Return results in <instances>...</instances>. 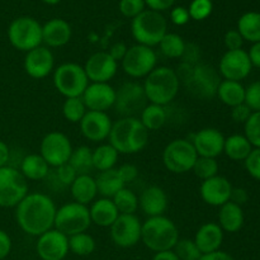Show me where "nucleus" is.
<instances>
[{"mask_svg":"<svg viewBox=\"0 0 260 260\" xmlns=\"http://www.w3.org/2000/svg\"><path fill=\"white\" fill-rule=\"evenodd\" d=\"M244 220L245 218H244V211L241 206L229 201L220 207L218 225L222 229V231L230 234L238 233L244 226Z\"/></svg>","mask_w":260,"mask_h":260,"instance_id":"cd10ccee","label":"nucleus"},{"mask_svg":"<svg viewBox=\"0 0 260 260\" xmlns=\"http://www.w3.org/2000/svg\"><path fill=\"white\" fill-rule=\"evenodd\" d=\"M245 104L253 112H260V80L245 88Z\"/></svg>","mask_w":260,"mask_h":260,"instance_id":"49530a36","label":"nucleus"},{"mask_svg":"<svg viewBox=\"0 0 260 260\" xmlns=\"http://www.w3.org/2000/svg\"><path fill=\"white\" fill-rule=\"evenodd\" d=\"M37 254L42 260H62L69 253V238L56 229L38 236Z\"/></svg>","mask_w":260,"mask_h":260,"instance_id":"f3484780","label":"nucleus"},{"mask_svg":"<svg viewBox=\"0 0 260 260\" xmlns=\"http://www.w3.org/2000/svg\"><path fill=\"white\" fill-rule=\"evenodd\" d=\"M179 240V233L170 218L165 216L149 217L141 229V241L150 250L159 251L172 250Z\"/></svg>","mask_w":260,"mask_h":260,"instance_id":"39448f33","label":"nucleus"},{"mask_svg":"<svg viewBox=\"0 0 260 260\" xmlns=\"http://www.w3.org/2000/svg\"><path fill=\"white\" fill-rule=\"evenodd\" d=\"M167 19L164 15L154 10H144L132 19L131 32L137 45L147 47L159 45L160 41L167 35Z\"/></svg>","mask_w":260,"mask_h":260,"instance_id":"423d86ee","label":"nucleus"},{"mask_svg":"<svg viewBox=\"0 0 260 260\" xmlns=\"http://www.w3.org/2000/svg\"><path fill=\"white\" fill-rule=\"evenodd\" d=\"M91 223H95L101 228H111L114 221L118 218L119 212L112 198H101L94 201L89 208Z\"/></svg>","mask_w":260,"mask_h":260,"instance_id":"bb28decb","label":"nucleus"},{"mask_svg":"<svg viewBox=\"0 0 260 260\" xmlns=\"http://www.w3.org/2000/svg\"><path fill=\"white\" fill-rule=\"evenodd\" d=\"M249 194L244 188H233V192H231L230 201L231 202L236 203L239 206H243L244 203L248 202Z\"/></svg>","mask_w":260,"mask_h":260,"instance_id":"052dcab7","label":"nucleus"},{"mask_svg":"<svg viewBox=\"0 0 260 260\" xmlns=\"http://www.w3.org/2000/svg\"><path fill=\"white\" fill-rule=\"evenodd\" d=\"M200 260H235L233 256L230 255L226 251H213V253H208V254H202Z\"/></svg>","mask_w":260,"mask_h":260,"instance_id":"e2e57ef3","label":"nucleus"},{"mask_svg":"<svg viewBox=\"0 0 260 260\" xmlns=\"http://www.w3.org/2000/svg\"><path fill=\"white\" fill-rule=\"evenodd\" d=\"M180 83L197 98L211 99L217 95L221 75L213 66L200 62L197 65L182 62L175 70Z\"/></svg>","mask_w":260,"mask_h":260,"instance_id":"f03ea898","label":"nucleus"},{"mask_svg":"<svg viewBox=\"0 0 260 260\" xmlns=\"http://www.w3.org/2000/svg\"><path fill=\"white\" fill-rule=\"evenodd\" d=\"M8 40L18 51L29 52L42 43V25L35 18H17L8 28Z\"/></svg>","mask_w":260,"mask_h":260,"instance_id":"6e6552de","label":"nucleus"},{"mask_svg":"<svg viewBox=\"0 0 260 260\" xmlns=\"http://www.w3.org/2000/svg\"><path fill=\"white\" fill-rule=\"evenodd\" d=\"M55 66V57L51 50L43 46L33 48L24 57V70L30 78L43 79L50 75Z\"/></svg>","mask_w":260,"mask_h":260,"instance_id":"4be33fe9","label":"nucleus"},{"mask_svg":"<svg viewBox=\"0 0 260 260\" xmlns=\"http://www.w3.org/2000/svg\"><path fill=\"white\" fill-rule=\"evenodd\" d=\"M86 76L91 83H108L118 70V62L108 52H95L86 60L84 65Z\"/></svg>","mask_w":260,"mask_h":260,"instance_id":"a211bd4d","label":"nucleus"},{"mask_svg":"<svg viewBox=\"0 0 260 260\" xmlns=\"http://www.w3.org/2000/svg\"><path fill=\"white\" fill-rule=\"evenodd\" d=\"M248 55L251 61V65L260 69V42L253 43V46L249 50Z\"/></svg>","mask_w":260,"mask_h":260,"instance_id":"680f3d73","label":"nucleus"},{"mask_svg":"<svg viewBox=\"0 0 260 260\" xmlns=\"http://www.w3.org/2000/svg\"><path fill=\"white\" fill-rule=\"evenodd\" d=\"M156 62L157 56L155 51L144 45L129 47L124 58L121 61L124 73L135 79L146 78L156 68Z\"/></svg>","mask_w":260,"mask_h":260,"instance_id":"ddd939ff","label":"nucleus"},{"mask_svg":"<svg viewBox=\"0 0 260 260\" xmlns=\"http://www.w3.org/2000/svg\"><path fill=\"white\" fill-rule=\"evenodd\" d=\"M253 150V146L244 135H231L225 139L223 152L235 161H245L246 157Z\"/></svg>","mask_w":260,"mask_h":260,"instance_id":"473e14b6","label":"nucleus"},{"mask_svg":"<svg viewBox=\"0 0 260 260\" xmlns=\"http://www.w3.org/2000/svg\"><path fill=\"white\" fill-rule=\"evenodd\" d=\"M251 113H253V111L245 103L239 104V106L231 108V118L238 122V123H245L249 117L251 116Z\"/></svg>","mask_w":260,"mask_h":260,"instance_id":"864d4df0","label":"nucleus"},{"mask_svg":"<svg viewBox=\"0 0 260 260\" xmlns=\"http://www.w3.org/2000/svg\"><path fill=\"white\" fill-rule=\"evenodd\" d=\"M231 192H233L231 183L229 182L228 178L221 177V175L203 180L200 188L202 200L213 207H221L226 202H229Z\"/></svg>","mask_w":260,"mask_h":260,"instance_id":"5701e85b","label":"nucleus"},{"mask_svg":"<svg viewBox=\"0 0 260 260\" xmlns=\"http://www.w3.org/2000/svg\"><path fill=\"white\" fill-rule=\"evenodd\" d=\"M190 142L194 146L198 156L216 159L223 152L225 136L217 128L207 127L196 132Z\"/></svg>","mask_w":260,"mask_h":260,"instance_id":"aec40b11","label":"nucleus"},{"mask_svg":"<svg viewBox=\"0 0 260 260\" xmlns=\"http://www.w3.org/2000/svg\"><path fill=\"white\" fill-rule=\"evenodd\" d=\"M90 225L91 220L89 208L80 203H66L56 211L53 228L68 238L76 234L86 233Z\"/></svg>","mask_w":260,"mask_h":260,"instance_id":"1a4fd4ad","label":"nucleus"},{"mask_svg":"<svg viewBox=\"0 0 260 260\" xmlns=\"http://www.w3.org/2000/svg\"><path fill=\"white\" fill-rule=\"evenodd\" d=\"M145 2L144 0H121L119 2V12L127 18H132L144 12Z\"/></svg>","mask_w":260,"mask_h":260,"instance_id":"de8ad7c7","label":"nucleus"},{"mask_svg":"<svg viewBox=\"0 0 260 260\" xmlns=\"http://www.w3.org/2000/svg\"><path fill=\"white\" fill-rule=\"evenodd\" d=\"M217 96L223 104L233 108L245 103V88L240 81L222 80L217 89Z\"/></svg>","mask_w":260,"mask_h":260,"instance_id":"2f4dec72","label":"nucleus"},{"mask_svg":"<svg viewBox=\"0 0 260 260\" xmlns=\"http://www.w3.org/2000/svg\"><path fill=\"white\" fill-rule=\"evenodd\" d=\"M246 172L254 179L260 182V149H253L249 156L245 159Z\"/></svg>","mask_w":260,"mask_h":260,"instance_id":"09e8293b","label":"nucleus"},{"mask_svg":"<svg viewBox=\"0 0 260 260\" xmlns=\"http://www.w3.org/2000/svg\"><path fill=\"white\" fill-rule=\"evenodd\" d=\"M69 250L79 256L90 255L95 250V240L86 233L69 236Z\"/></svg>","mask_w":260,"mask_h":260,"instance_id":"ea45409f","label":"nucleus"},{"mask_svg":"<svg viewBox=\"0 0 260 260\" xmlns=\"http://www.w3.org/2000/svg\"><path fill=\"white\" fill-rule=\"evenodd\" d=\"M118 173L121 175L122 180L124 182V184L134 182L139 177V169L132 164H123L122 167H119Z\"/></svg>","mask_w":260,"mask_h":260,"instance_id":"5fc2aeb1","label":"nucleus"},{"mask_svg":"<svg viewBox=\"0 0 260 260\" xmlns=\"http://www.w3.org/2000/svg\"><path fill=\"white\" fill-rule=\"evenodd\" d=\"M170 18H172V22L177 25H184L190 19L188 9H185L183 7L174 8L172 10V13H170Z\"/></svg>","mask_w":260,"mask_h":260,"instance_id":"6e6d98bb","label":"nucleus"},{"mask_svg":"<svg viewBox=\"0 0 260 260\" xmlns=\"http://www.w3.org/2000/svg\"><path fill=\"white\" fill-rule=\"evenodd\" d=\"M73 150L70 140L65 134L52 131L48 132L41 141L40 155L50 167L57 168L69 162Z\"/></svg>","mask_w":260,"mask_h":260,"instance_id":"4468645a","label":"nucleus"},{"mask_svg":"<svg viewBox=\"0 0 260 260\" xmlns=\"http://www.w3.org/2000/svg\"><path fill=\"white\" fill-rule=\"evenodd\" d=\"M10 250H12V239L4 230H0V260L7 258L10 254Z\"/></svg>","mask_w":260,"mask_h":260,"instance_id":"4d7b16f0","label":"nucleus"},{"mask_svg":"<svg viewBox=\"0 0 260 260\" xmlns=\"http://www.w3.org/2000/svg\"><path fill=\"white\" fill-rule=\"evenodd\" d=\"M213 5L211 0H193L189 5V17L194 20H205L212 13Z\"/></svg>","mask_w":260,"mask_h":260,"instance_id":"a18cd8bd","label":"nucleus"},{"mask_svg":"<svg viewBox=\"0 0 260 260\" xmlns=\"http://www.w3.org/2000/svg\"><path fill=\"white\" fill-rule=\"evenodd\" d=\"M56 175H57V179L60 180L61 184L63 185H71L74 183V180L76 179V177H78V174H76V172L74 170V168L71 167L69 162L57 167Z\"/></svg>","mask_w":260,"mask_h":260,"instance_id":"8fccbe9b","label":"nucleus"},{"mask_svg":"<svg viewBox=\"0 0 260 260\" xmlns=\"http://www.w3.org/2000/svg\"><path fill=\"white\" fill-rule=\"evenodd\" d=\"M53 85L65 98L81 96L89 85L84 66L75 62L61 63L53 73Z\"/></svg>","mask_w":260,"mask_h":260,"instance_id":"0eeeda50","label":"nucleus"},{"mask_svg":"<svg viewBox=\"0 0 260 260\" xmlns=\"http://www.w3.org/2000/svg\"><path fill=\"white\" fill-rule=\"evenodd\" d=\"M152 260H180L177 256V254L173 250H165V251H159L154 255Z\"/></svg>","mask_w":260,"mask_h":260,"instance_id":"69168bd1","label":"nucleus"},{"mask_svg":"<svg viewBox=\"0 0 260 260\" xmlns=\"http://www.w3.org/2000/svg\"><path fill=\"white\" fill-rule=\"evenodd\" d=\"M108 139L118 154H137L146 147L149 131L137 117H126L112 124Z\"/></svg>","mask_w":260,"mask_h":260,"instance_id":"7ed1b4c3","label":"nucleus"},{"mask_svg":"<svg viewBox=\"0 0 260 260\" xmlns=\"http://www.w3.org/2000/svg\"><path fill=\"white\" fill-rule=\"evenodd\" d=\"M139 119L147 131H156V129H160L167 123L168 114L162 106L150 103L141 112Z\"/></svg>","mask_w":260,"mask_h":260,"instance_id":"f704fd0d","label":"nucleus"},{"mask_svg":"<svg viewBox=\"0 0 260 260\" xmlns=\"http://www.w3.org/2000/svg\"><path fill=\"white\" fill-rule=\"evenodd\" d=\"M251 61L246 51L235 50L226 51L225 55L221 57L218 65V73L225 80L241 81L248 78L251 73Z\"/></svg>","mask_w":260,"mask_h":260,"instance_id":"2eb2a0df","label":"nucleus"},{"mask_svg":"<svg viewBox=\"0 0 260 260\" xmlns=\"http://www.w3.org/2000/svg\"><path fill=\"white\" fill-rule=\"evenodd\" d=\"M142 223L135 215H119L111 226V238L119 248H132L141 240Z\"/></svg>","mask_w":260,"mask_h":260,"instance_id":"dca6fc26","label":"nucleus"},{"mask_svg":"<svg viewBox=\"0 0 260 260\" xmlns=\"http://www.w3.org/2000/svg\"><path fill=\"white\" fill-rule=\"evenodd\" d=\"M147 98L145 94L144 86L135 81H128L119 86L116 90V102L114 109L117 114L126 118V117H135L136 114H141L145 107L147 106Z\"/></svg>","mask_w":260,"mask_h":260,"instance_id":"f8f14e48","label":"nucleus"},{"mask_svg":"<svg viewBox=\"0 0 260 260\" xmlns=\"http://www.w3.org/2000/svg\"><path fill=\"white\" fill-rule=\"evenodd\" d=\"M238 30L244 41L260 42V13L248 12L241 15L238 22Z\"/></svg>","mask_w":260,"mask_h":260,"instance_id":"72a5a7b5","label":"nucleus"},{"mask_svg":"<svg viewBox=\"0 0 260 260\" xmlns=\"http://www.w3.org/2000/svg\"><path fill=\"white\" fill-rule=\"evenodd\" d=\"M55 203L43 193H28L15 207L19 228L30 236H41L55 225Z\"/></svg>","mask_w":260,"mask_h":260,"instance_id":"f257e3e1","label":"nucleus"},{"mask_svg":"<svg viewBox=\"0 0 260 260\" xmlns=\"http://www.w3.org/2000/svg\"><path fill=\"white\" fill-rule=\"evenodd\" d=\"M69 164L74 168L78 175H89V173L94 169L93 150L88 146L76 147L71 152Z\"/></svg>","mask_w":260,"mask_h":260,"instance_id":"e433bc0d","label":"nucleus"},{"mask_svg":"<svg viewBox=\"0 0 260 260\" xmlns=\"http://www.w3.org/2000/svg\"><path fill=\"white\" fill-rule=\"evenodd\" d=\"M144 2L150 8V10L160 13L170 9L173 7V4H174L175 0H144Z\"/></svg>","mask_w":260,"mask_h":260,"instance_id":"13d9d810","label":"nucleus"},{"mask_svg":"<svg viewBox=\"0 0 260 260\" xmlns=\"http://www.w3.org/2000/svg\"><path fill=\"white\" fill-rule=\"evenodd\" d=\"M9 157H10L9 147H8V145L5 144L4 141L0 140V168L7 167L8 161H9Z\"/></svg>","mask_w":260,"mask_h":260,"instance_id":"0e129e2a","label":"nucleus"},{"mask_svg":"<svg viewBox=\"0 0 260 260\" xmlns=\"http://www.w3.org/2000/svg\"><path fill=\"white\" fill-rule=\"evenodd\" d=\"M160 51L169 58H180L185 48V42L177 33H167L159 43Z\"/></svg>","mask_w":260,"mask_h":260,"instance_id":"58836bf2","label":"nucleus"},{"mask_svg":"<svg viewBox=\"0 0 260 260\" xmlns=\"http://www.w3.org/2000/svg\"><path fill=\"white\" fill-rule=\"evenodd\" d=\"M71 40V27L66 20L53 18L42 25V42L48 47H62Z\"/></svg>","mask_w":260,"mask_h":260,"instance_id":"393cba45","label":"nucleus"},{"mask_svg":"<svg viewBox=\"0 0 260 260\" xmlns=\"http://www.w3.org/2000/svg\"><path fill=\"white\" fill-rule=\"evenodd\" d=\"M201 57V50L197 45L194 43H185L184 52H183L182 62L189 63V65H197L200 63Z\"/></svg>","mask_w":260,"mask_h":260,"instance_id":"603ef678","label":"nucleus"},{"mask_svg":"<svg viewBox=\"0 0 260 260\" xmlns=\"http://www.w3.org/2000/svg\"><path fill=\"white\" fill-rule=\"evenodd\" d=\"M173 249L180 260H200L202 256V253L196 245L194 240L190 239H179Z\"/></svg>","mask_w":260,"mask_h":260,"instance_id":"37998d69","label":"nucleus"},{"mask_svg":"<svg viewBox=\"0 0 260 260\" xmlns=\"http://www.w3.org/2000/svg\"><path fill=\"white\" fill-rule=\"evenodd\" d=\"M198 159L197 151L189 140L177 139L170 141L162 151V162L169 172L185 174L190 172Z\"/></svg>","mask_w":260,"mask_h":260,"instance_id":"9d476101","label":"nucleus"},{"mask_svg":"<svg viewBox=\"0 0 260 260\" xmlns=\"http://www.w3.org/2000/svg\"><path fill=\"white\" fill-rule=\"evenodd\" d=\"M98 193L104 198H113L117 192L126 187L124 182L119 175L118 169H109L106 172H101L95 178Z\"/></svg>","mask_w":260,"mask_h":260,"instance_id":"c756f323","label":"nucleus"},{"mask_svg":"<svg viewBox=\"0 0 260 260\" xmlns=\"http://www.w3.org/2000/svg\"><path fill=\"white\" fill-rule=\"evenodd\" d=\"M142 86L150 103L164 107L174 101L178 95L180 81L175 70L168 66H159L145 78Z\"/></svg>","mask_w":260,"mask_h":260,"instance_id":"20e7f679","label":"nucleus"},{"mask_svg":"<svg viewBox=\"0 0 260 260\" xmlns=\"http://www.w3.org/2000/svg\"><path fill=\"white\" fill-rule=\"evenodd\" d=\"M223 241V231L218 223L207 222L198 229L194 236V243L202 254L220 250Z\"/></svg>","mask_w":260,"mask_h":260,"instance_id":"a878e982","label":"nucleus"},{"mask_svg":"<svg viewBox=\"0 0 260 260\" xmlns=\"http://www.w3.org/2000/svg\"><path fill=\"white\" fill-rule=\"evenodd\" d=\"M223 41H225V46L226 48H228V51H235L243 48L244 38L241 37V35L239 33L238 29L228 30Z\"/></svg>","mask_w":260,"mask_h":260,"instance_id":"3c124183","label":"nucleus"},{"mask_svg":"<svg viewBox=\"0 0 260 260\" xmlns=\"http://www.w3.org/2000/svg\"><path fill=\"white\" fill-rule=\"evenodd\" d=\"M28 194V182L20 170L12 167L0 168V207H17Z\"/></svg>","mask_w":260,"mask_h":260,"instance_id":"9b49d317","label":"nucleus"},{"mask_svg":"<svg viewBox=\"0 0 260 260\" xmlns=\"http://www.w3.org/2000/svg\"><path fill=\"white\" fill-rule=\"evenodd\" d=\"M192 170L196 174V177L200 178V179H210V178L218 175V162L217 160L212 159V157L198 156Z\"/></svg>","mask_w":260,"mask_h":260,"instance_id":"79ce46f5","label":"nucleus"},{"mask_svg":"<svg viewBox=\"0 0 260 260\" xmlns=\"http://www.w3.org/2000/svg\"><path fill=\"white\" fill-rule=\"evenodd\" d=\"M79 124L81 134L86 140L91 142H101L108 139L113 123L106 112L88 111Z\"/></svg>","mask_w":260,"mask_h":260,"instance_id":"6ab92c4d","label":"nucleus"},{"mask_svg":"<svg viewBox=\"0 0 260 260\" xmlns=\"http://www.w3.org/2000/svg\"><path fill=\"white\" fill-rule=\"evenodd\" d=\"M88 112L81 96L76 98H66L62 106V114L71 123H80L85 113Z\"/></svg>","mask_w":260,"mask_h":260,"instance_id":"a19ab883","label":"nucleus"},{"mask_svg":"<svg viewBox=\"0 0 260 260\" xmlns=\"http://www.w3.org/2000/svg\"><path fill=\"white\" fill-rule=\"evenodd\" d=\"M139 207L149 217L164 216L168 208V196L162 188L151 185L141 193L139 200Z\"/></svg>","mask_w":260,"mask_h":260,"instance_id":"b1692460","label":"nucleus"},{"mask_svg":"<svg viewBox=\"0 0 260 260\" xmlns=\"http://www.w3.org/2000/svg\"><path fill=\"white\" fill-rule=\"evenodd\" d=\"M112 201L116 205L119 215H135L139 208V198L131 189L126 187L117 192Z\"/></svg>","mask_w":260,"mask_h":260,"instance_id":"4c0bfd02","label":"nucleus"},{"mask_svg":"<svg viewBox=\"0 0 260 260\" xmlns=\"http://www.w3.org/2000/svg\"><path fill=\"white\" fill-rule=\"evenodd\" d=\"M127 50H128V47L123 42H116L114 45L111 46L108 53L112 56L113 60H116L118 62V61L123 60L127 53Z\"/></svg>","mask_w":260,"mask_h":260,"instance_id":"bf43d9fd","label":"nucleus"},{"mask_svg":"<svg viewBox=\"0 0 260 260\" xmlns=\"http://www.w3.org/2000/svg\"><path fill=\"white\" fill-rule=\"evenodd\" d=\"M88 111L106 112L114 106L116 89L108 83H91L81 95Z\"/></svg>","mask_w":260,"mask_h":260,"instance_id":"412c9836","label":"nucleus"},{"mask_svg":"<svg viewBox=\"0 0 260 260\" xmlns=\"http://www.w3.org/2000/svg\"><path fill=\"white\" fill-rule=\"evenodd\" d=\"M244 124H245L244 136L249 140L251 146L260 149V112H253Z\"/></svg>","mask_w":260,"mask_h":260,"instance_id":"c03bdc74","label":"nucleus"},{"mask_svg":"<svg viewBox=\"0 0 260 260\" xmlns=\"http://www.w3.org/2000/svg\"><path fill=\"white\" fill-rule=\"evenodd\" d=\"M48 172H50V165L38 154L27 155L20 164V173L25 179L42 180L47 177Z\"/></svg>","mask_w":260,"mask_h":260,"instance_id":"7c9ffc66","label":"nucleus"},{"mask_svg":"<svg viewBox=\"0 0 260 260\" xmlns=\"http://www.w3.org/2000/svg\"><path fill=\"white\" fill-rule=\"evenodd\" d=\"M42 2L46 3V4H48V5H56V4H58L61 0H42Z\"/></svg>","mask_w":260,"mask_h":260,"instance_id":"338daca9","label":"nucleus"},{"mask_svg":"<svg viewBox=\"0 0 260 260\" xmlns=\"http://www.w3.org/2000/svg\"><path fill=\"white\" fill-rule=\"evenodd\" d=\"M70 189L74 201L84 206L93 202L98 194L95 179L90 175H78L70 185Z\"/></svg>","mask_w":260,"mask_h":260,"instance_id":"c85d7f7f","label":"nucleus"},{"mask_svg":"<svg viewBox=\"0 0 260 260\" xmlns=\"http://www.w3.org/2000/svg\"><path fill=\"white\" fill-rule=\"evenodd\" d=\"M118 151L111 144H104L96 147L93 151L94 169L99 172L113 169L118 161Z\"/></svg>","mask_w":260,"mask_h":260,"instance_id":"c9c22d12","label":"nucleus"}]
</instances>
